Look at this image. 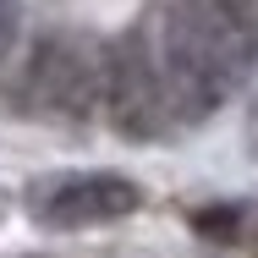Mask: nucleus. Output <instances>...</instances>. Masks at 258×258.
<instances>
[{
    "label": "nucleus",
    "instance_id": "obj_1",
    "mask_svg": "<svg viewBox=\"0 0 258 258\" xmlns=\"http://www.w3.org/2000/svg\"><path fill=\"white\" fill-rule=\"evenodd\" d=\"M159 55L176 121L209 115L258 60V0H176Z\"/></svg>",
    "mask_w": 258,
    "mask_h": 258
},
{
    "label": "nucleus",
    "instance_id": "obj_2",
    "mask_svg": "<svg viewBox=\"0 0 258 258\" xmlns=\"http://www.w3.org/2000/svg\"><path fill=\"white\" fill-rule=\"evenodd\" d=\"M104 110H110L121 138H159L176 121L165 55H154L143 28H126L104 50Z\"/></svg>",
    "mask_w": 258,
    "mask_h": 258
},
{
    "label": "nucleus",
    "instance_id": "obj_3",
    "mask_svg": "<svg viewBox=\"0 0 258 258\" xmlns=\"http://www.w3.org/2000/svg\"><path fill=\"white\" fill-rule=\"evenodd\" d=\"M104 94V55L83 50L77 39H44L28 55L17 104L39 121H83Z\"/></svg>",
    "mask_w": 258,
    "mask_h": 258
},
{
    "label": "nucleus",
    "instance_id": "obj_4",
    "mask_svg": "<svg viewBox=\"0 0 258 258\" xmlns=\"http://www.w3.org/2000/svg\"><path fill=\"white\" fill-rule=\"evenodd\" d=\"M143 209V187L126 176H72L33 192V214L39 225L55 231H88V225H115L126 214Z\"/></svg>",
    "mask_w": 258,
    "mask_h": 258
},
{
    "label": "nucleus",
    "instance_id": "obj_5",
    "mask_svg": "<svg viewBox=\"0 0 258 258\" xmlns=\"http://www.w3.org/2000/svg\"><path fill=\"white\" fill-rule=\"evenodd\" d=\"M242 225H247V214H242V209H231V204H209V209L192 214V231L209 236V242H236V236H242Z\"/></svg>",
    "mask_w": 258,
    "mask_h": 258
},
{
    "label": "nucleus",
    "instance_id": "obj_6",
    "mask_svg": "<svg viewBox=\"0 0 258 258\" xmlns=\"http://www.w3.org/2000/svg\"><path fill=\"white\" fill-rule=\"evenodd\" d=\"M22 39V0H0V66Z\"/></svg>",
    "mask_w": 258,
    "mask_h": 258
},
{
    "label": "nucleus",
    "instance_id": "obj_7",
    "mask_svg": "<svg viewBox=\"0 0 258 258\" xmlns=\"http://www.w3.org/2000/svg\"><path fill=\"white\" fill-rule=\"evenodd\" d=\"M0 214H6V204H0Z\"/></svg>",
    "mask_w": 258,
    "mask_h": 258
}]
</instances>
